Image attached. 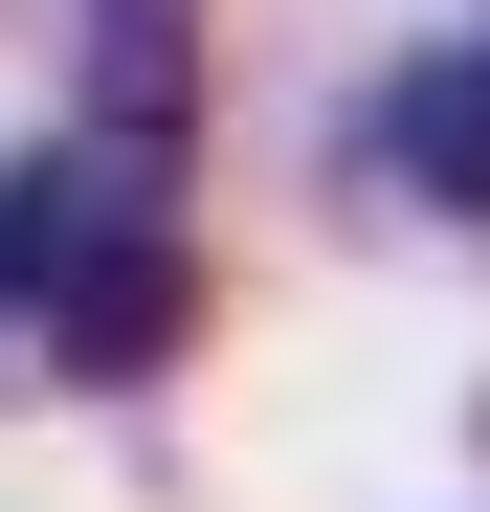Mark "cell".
<instances>
[{
	"mask_svg": "<svg viewBox=\"0 0 490 512\" xmlns=\"http://www.w3.org/2000/svg\"><path fill=\"white\" fill-rule=\"evenodd\" d=\"M134 245H179V223H156V134L112 112V134H67V156L0 179V312H67L90 268H134Z\"/></svg>",
	"mask_w": 490,
	"mask_h": 512,
	"instance_id": "cell-1",
	"label": "cell"
},
{
	"mask_svg": "<svg viewBox=\"0 0 490 512\" xmlns=\"http://www.w3.org/2000/svg\"><path fill=\"white\" fill-rule=\"evenodd\" d=\"M379 156L446 223H490V45H424V67H401V90H379Z\"/></svg>",
	"mask_w": 490,
	"mask_h": 512,
	"instance_id": "cell-2",
	"label": "cell"
},
{
	"mask_svg": "<svg viewBox=\"0 0 490 512\" xmlns=\"http://www.w3.org/2000/svg\"><path fill=\"white\" fill-rule=\"evenodd\" d=\"M179 312H201V290H179V245H134V268H90V290H67L45 334H67V357H90V379H134V357H156V334H179Z\"/></svg>",
	"mask_w": 490,
	"mask_h": 512,
	"instance_id": "cell-3",
	"label": "cell"
}]
</instances>
